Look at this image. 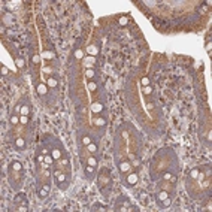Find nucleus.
<instances>
[{"label":"nucleus","mask_w":212,"mask_h":212,"mask_svg":"<svg viewBox=\"0 0 212 212\" xmlns=\"http://www.w3.org/2000/svg\"><path fill=\"white\" fill-rule=\"evenodd\" d=\"M121 179H123V182L126 187H135V185L137 184V181H139V178H137V172L136 170H131V172H127V173H124V175H121Z\"/></svg>","instance_id":"1a4fd4ad"},{"label":"nucleus","mask_w":212,"mask_h":212,"mask_svg":"<svg viewBox=\"0 0 212 212\" xmlns=\"http://www.w3.org/2000/svg\"><path fill=\"white\" fill-rule=\"evenodd\" d=\"M88 88L91 90V91H96V88H97V84L94 81H90L88 82Z\"/></svg>","instance_id":"a878e982"},{"label":"nucleus","mask_w":212,"mask_h":212,"mask_svg":"<svg viewBox=\"0 0 212 212\" xmlns=\"http://www.w3.org/2000/svg\"><path fill=\"white\" fill-rule=\"evenodd\" d=\"M87 164H90V166H93V167H96L97 169V164H99V160H97V155H90L88 158H87V161H85Z\"/></svg>","instance_id":"f3484780"},{"label":"nucleus","mask_w":212,"mask_h":212,"mask_svg":"<svg viewBox=\"0 0 212 212\" xmlns=\"http://www.w3.org/2000/svg\"><path fill=\"white\" fill-rule=\"evenodd\" d=\"M97 184H99V188L102 190L105 196L109 194L111 188H112V178H111V170L108 167L100 169L99 175H97Z\"/></svg>","instance_id":"7ed1b4c3"},{"label":"nucleus","mask_w":212,"mask_h":212,"mask_svg":"<svg viewBox=\"0 0 212 212\" xmlns=\"http://www.w3.org/2000/svg\"><path fill=\"white\" fill-rule=\"evenodd\" d=\"M28 121H30L28 115H20V124L21 126H27Z\"/></svg>","instance_id":"393cba45"},{"label":"nucleus","mask_w":212,"mask_h":212,"mask_svg":"<svg viewBox=\"0 0 212 212\" xmlns=\"http://www.w3.org/2000/svg\"><path fill=\"white\" fill-rule=\"evenodd\" d=\"M93 211H102V212H105V211H108V206H103V205H100V203H96V205L93 206Z\"/></svg>","instance_id":"b1692460"},{"label":"nucleus","mask_w":212,"mask_h":212,"mask_svg":"<svg viewBox=\"0 0 212 212\" xmlns=\"http://www.w3.org/2000/svg\"><path fill=\"white\" fill-rule=\"evenodd\" d=\"M141 82H142V85H144V87H148V85H150V79H148L146 76H144V78L141 79Z\"/></svg>","instance_id":"bb28decb"},{"label":"nucleus","mask_w":212,"mask_h":212,"mask_svg":"<svg viewBox=\"0 0 212 212\" xmlns=\"http://www.w3.org/2000/svg\"><path fill=\"white\" fill-rule=\"evenodd\" d=\"M114 211H118V212H126V211H135L137 212L139 211V208H136V206H133L129 202V199L124 197V196H121V197L116 200L115 203V208H114Z\"/></svg>","instance_id":"0eeeda50"},{"label":"nucleus","mask_w":212,"mask_h":212,"mask_svg":"<svg viewBox=\"0 0 212 212\" xmlns=\"http://www.w3.org/2000/svg\"><path fill=\"white\" fill-rule=\"evenodd\" d=\"M24 179H26V172L24 170H15L11 166L7 167V182L14 190L20 191L22 184H24Z\"/></svg>","instance_id":"f03ea898"},{"label":"nucleus","mask_w":212,"mask_h":212,"mask_svg":"<svg viewBox=\"0 0 212 212\" xmlns=\"http://www.w3.org/2000/svg\"><path fill=\"white\" fill-rule=\"evenodd\" d=\"M155 205L161 209H166L172 205V193L166 191V190H157L155 194Z\"/></svg>","instance_id":"39448f33"},{"label":"nucleus","mask_w":212,"mask_h":212,"mask_svg":"<svg viewBox=\"0 0 212 212\" xmlns=\"http://www.w3.org/2000/svg\"><path fill=\"white\" fill-rule=\"evenodd\" d=\"M91 111H93V112H102L103 105L102 103H93V105H91Z\"/></svg>","instance_id":"5701e85b"},{"label":"nucleus","mask_w":212,"mask_h":212,"mask_svg":"<svg viewBox=\"0 0 212 212\" xmlns=\"http://www.w3.org/2000/svg\"><path fill=\"white\" fill-rule=\"evenodd\" d=\"M87 150H88L90 154H93V155H97V152H99V145H97V142H91V144L87 146Z\"/></svg>","instance_id":"2eb2a0df"},{"label":"nucleus","mask_w":212,"mask_h":212,"mask_svg":"<svg viewBox=\"0 0 212 212\" xmlns=\"http://www.w3.org/2000/svg\"><path fill=\"white\" fill-rule=\"evenodd\" d=\"M84 172H85V176H87L88 179L96 178V167H93V166H90V164L85 163V166H84Z\"/></svg>","instance_id":"f8f14e48"},{"label":"nucleus","mask_w":212,"mask_h":212,"mask_svg":"<svg viewBox=\"0 0 212 212\" xmlns=\"http://www.w3.org/2000/svg\"><path fill=\"white\" fill-rule=\"evenodd\" d=\"M187 193L194 197L196 191H202V197L205 194H209L211 190V167L209 166H197L188 172L187 176Z\"/></svg>","instance_id":"f257e3e1"},{"label":"nucleus","mask_w":212,"mask_h":212,"mask_svg":"<svg viewBox=\"0 0 212 212\" xmlns=\"http://www.w3.org/2000/svg\"><path fill=\"white\" fill-rule=\"evenodd\" d=\"M118 170H120L121 175H124V173H127V172L135 170V167H133V164H131L130 160H123V161H118Z\"/></svg>","instance_id":"9d476101"},{"label":"nucleus","mask_w":212,"mask_h":212,"mask_svg":"<svg viewBox=\"0 0 212 212\" xmlns=\"http://www.w3.org/2000/svg\"><path fill=\"white\" fill-rule=\"evenodd\" d=\"M14 146L17 148V150H20V151H22V150H26V146H27V142H26V139L22 136H18L17 139L14 141Z\"/></svg>","instance_id":"ddd939ff"},{"label":"nucleus","mask_w":212,"mask_h":212,"mask_svg":"<svg viewBox=\"0 0 212 212\" xmlns=\"http://www.w3.org/2000/svg\"><path fill=\"white\" fill-rule=\"evenodd\" d=\"M52 179H54L55 185H57L60 190H67L69 185H70V179L66 176V173H64L57 164L52 166Z\"/></svg>","instance_id":"20e7f679"},{"label":"nucleus","mask_w":212,"mask_h":212,"mask_svg":"<svg viewBox=\"0 0 212 212\" xmlns=\"http://www.w3.org/2000/svg\"><path fill=\"white\" fill-rule=\"evenodd\" d=\"M7 73H9V69L3 64V66H2V75H7Z\"/></svg>","instance_id":"cd10ccee"},{"label":"nucleus","mask_w":212,"mask_h":212,"mask_svg":"<svg viewBox=\"0 0 212 212\" xmlns=\"http://www.w3.org/2000/svg\"><path fill=\"white\" fill-rule=\"evenodd\" d=\"M51 191V184H39L37 185V194L41 199H47Z\"/></svg>","instance_id":"9b49d317"},{"label":"nucleus","mask_w":212,"mask_h":212,"mask_svg":"<svg viewBox=\"0 0 212 212\" xmlns=\"http://www.w3.org/2000/svg\"><path fill=\"white\" fill-rule=\"evenodd\" d=\"M126 24H127V18H126V17H121V18H120V26H126Z\"/></svg>","instance_id":"c85d7f7f"},{"label":"nucleus","mask_w":212,"mask_h":212,"mask_svg":"<svg viewBox=\"0 0 212 212\" xmlns=\"http://www.w3.org/2000/svg\"><path fill=\"white\" fill-rule=\"evenodd\" d=\"M47 85H48L49 88H57L58 87V79L55 76H49L48 79H47Z\"/></svg>","instance_id":"dca6fc26"},{"label":"nucleus","mask_w":212,"mask_h":212,"mask_svg":"<svg viewBox=\"0 0 212 212\" xmlns=\"http://www.w3.org/2000/svg\"><path fill=\"white\" fill-rule=\"evenodd\" d=\"M87 52H88V54H94V55H97L99 54V47H96V45H90L88 48H87Z\"/></svg>","instance_id":"4be33fe9"},{"label":"nucleus","mask_w":212,"mask_h":212,"mask_svg":"<svg viewBox=\"0 0 212 212\" xmlns=\"http://www.w3.org/2000/svg\"><path fill=\"white\" fill-rule=\"evenodd\" d=\"M9 121H11V124H12V126H18V124H20V115H18V114H14V115H11Z\"/></svg>","instance_id":"412c9836"},{"label":"nucleus","mask_w":212,"mask_h":212,"mask_svg":"<svg viewBox=\"0 0 212 212\" xmlns=\"http://www.w3.org/2000/svg\"><path fill=\"white\" fill-rule=\"evenodd\" d=\"M54 164H57V166L66 173V176H67L69 179H72V164H70V158H69L67 152H64L63 157L60 158L58 161H55Z\"/></svg>","instance_id":"6e6552de"},{"label":"nucleus","mask_w":212,"mask_h":212,"mask_svg":"<svg viewBox=\"0 0 212 212\" xmlns=\"http://www.w3.org/2000/svg\"><path fill=\"white\" fill-rule=\"evenodd\" d=\"M9 166H11L12 169H15V170H24V166H22V163H21V161H18V160L11 161V163H9Z\"/></svg>","instance_id":"a211bd4d"},{"label":"nucleus","mask_w":212,"mask_h":212,"mask_svg":"<svg viewBox=\"0 0 212 212\" xmlns=\"http://www.w3.org/2000/svg\"><path fill=\"white\" fill-rule=\"evenodd\" d=\"M47 91H48V85L47 84H39L37 85V93L39 94H47Z\"/></svg>","instance_id":"aec40b11"},{"label":"nucleus","mask_w":212,"mask_h":212,"mask_svg":"<svg viewBox=\"0 0 212 212\" xmlns=\"http://www.w3.org/2000/svg\"><path fill=\"white\" fill-rule=\"evenodd\" d=\"M17 109L20 111L18 115H30V105L28 103L22 105V106H17Z\"/></svg>","instance_id":"4468645a"},{"label":"nucleus","mask_w":212,"mask_h":212,"mask_svg":"<svg viewBox=\"0 0 212 212\" xmlns=\"http://www.w3.org/2000/svg\"><path fill=\"white\" fill-rule=\"evenodd\" d=\"M14 205H15V211L17 212H27L28 211V202H27V196L24 193L18 191L17 196L14 197Z\"/></svg>","instance_id":"423d86ee"},{"label":"nucleus","mask_w":212,"mask_h":212,"mask_svg":"<svg viewBox=\"0 0 212 212\" xmlns=\"http://www.w3.org/2000/svg\"><path fill=\"white\" fill-rule=\"evenodd\" d=\"M91 142H93V139L88 135H82L81 136V146H88Z\"/></svg>","instance_id":"6ab92c4d"}]
</instances>
